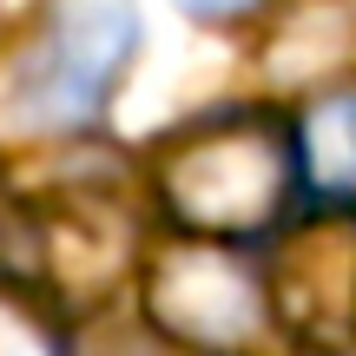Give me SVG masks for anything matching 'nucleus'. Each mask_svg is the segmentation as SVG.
I'll list each match as a JSON object with an SVG mask.
<instances>
[{
	"mask_svg": "<svg viewBox=\"0 0 356 356\" xmlns=\"http://www.w3.org/2000/svg\"><path fill=\"white\" fill-rule=\"evenodd\" d=\"M297 178V139L270 113H211L172 132L152 185L178 231L211 244H251L291 211Z\"/></svg>",
	"mask_w": 356,
	"mask_h": 356,
	"instance_id": "f257e3e1",
	"label": "nucleus"
},
{
	"mask_svg": "<svg viewBox=\"0 0 356 356\" xmlns=\"http://www.w3.org/2000/svg\"><path fill=\"white\" fill-rule=\"evenodd\" d=\"M178 7H185L191 20H211V26H225V20H244V13H257L264 0H178Z\"/></svg>",
	"mask_w": 356,
	"mask_h": 356,
	"instance_id": "0eeeda50",
	"label": "nucleus"
},
{
	"mask_svg": "<svg viewBox=\"0 0 356 356\" xmlns=\"http://www.w3.org/2000/svg\"><path fill=\"white\" fill-rule=\"evenodd\" d=\"M297 165H304V185L317 198H330V204L356 198V86L323 92L304 113V126H297Z\"/></svg>",
	"mask_w": 356,
	"mask_h": 356,
	"instance_id": "39448f33",
	"label": "nucleus"
},
{
	"mask_svg": "<svg viewBox=\"0 0 356 356\" xmlns=\"http://www.w3.org/2000/svg\"><path fill=\"white\" fill-rule=\"evenodd\" d=\"M270 310L291 323L304 343L337 350L356 337V218L330 211L284 238L277 270H270Z\"/></svg>",
	"mask_w": 356,
	"mask_h": 356,
	"instance_id": "20e7f679",
	"label": "nucleus"
},
{
	"mask_svg": "<svg viewBox=\"0 0 356 356\" xmlns=\"http://www.w3.org/2000/svg\"><path fill=\"white\" fill-rule=\"evenodd\" d=\"M139 53V7L132 0H53L40 40L13 66V119L33 132H79L113 106Z\"/></svg>",
	"mask_w": 356,
	"mask_h": 356,
	"instance_id": "f03ea898",
	"label": "nucleus"
},
{
	"mask_svg": "<svg viewBox=\"0 0 356 356\" xmlns=\"http://www.w3.org/2000/svg\"><path fill=\"white\" fill-rule=\"evenodd\" d=\"M145 317L165 343L191 356H251L270 330V284L238 244L185 238L145 270Z\"/></svg>",
	"mask_w": 356,
	"mask_h": 356,
	"instance_id": "7ed1b4c3",
	"label": "nucleus"
},
{
	"mask_svg": "<svg viewBox=\"0 0 356 356\" xmlns=\"http://www.w3.org/2000/svg\"><path fill=\"white\" fill-rule=\"evenodd\" d=\"M0 356H66L53 310L20 284H0Z\"/></svg>",
	"mask_w": 356,
	"mask_h": 356,
	"instance_id": "423d86ee",
	"label": "nucleus"
}]
</instances>
